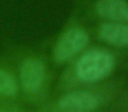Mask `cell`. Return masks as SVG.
I'll list each match as a JSON object with an SVG mask.
<instances>
[{
  "instance_id": "1",
  "label": "cell",
  "mask_w": 128,
  "mask_h": 112,
  "mask_svg": "<svg viewBox=\"0 0 128 112\" xmlns=\"http://www.w3.org/2000/svg\"><path fill=\"white\" fill-rule=\"evenodd\" d=\"M113 56L103 49H92L78 60L76 74L80 80L97 82L106 77L114 68Z\"/></svg>"
},
{
  "instance_id": "2",
  "label": "cell",
  "mask_w": 128,
  "mask_h": 112,
  "mask_svg": "<svg viewBox=\"0 0 128 112\" xmlns=\"http://www.w3.org/2000/svg\"><path fill=\"white\" fill-rule=\"evenodd\" d=\"M89 43V36L82 28L73 27L64 33L54 50L55 61L66 62L80 53Z\"/></svg>"
},
{
  "instance_id": "3",
  "label": "cell",
  "mask_w": 128,
  "mask_h": 112,
  "mask_svg": "<svg viewBox=\"0 0 128 112\" xmlns=\"http://www.w3.org/2000/svg\"><path fill=\"white\" fill-rule=\"evenodd\" d=\"M46 70L41 61L29 59L23 63L20 70V81L23 88L29 93L37 92L44 82Z\"/></svg>"
},
{
  "instance_id": "4",
  "label": "cell",
  "mask_w": 128,
  "mask_h": 112,
  "mask_svg": "<svg viewBox=\"0 0 128 112\" xmlns=\"http://www.w3.org/2000/svg\"><path fill=\"white\" fill-rule=\"evenodd\" d=\"M98 104L100 100L96 95L84 90L68 93L59 101L60 107L74 110H91L98 107Z\"/></svg>"
},
{
  "instance_id": "5",
  "label": "cell",
  "mask_w": 128,
  "mask_h": 112,
  "mask_svg": "<svg viewBox=\"0 0 128 112\" xmlns=\"http://www.w3.org/2000/svg\"><path fill=\"white\" fill-rule=\"evenodd\" d=\"M96 12L100 17L118 23L128 22V2L126 0H98Z\"/></svg>"
},
{
  "instance_id": "6",
  "label": "cell",
  "mask_w": 128,
  "mask_h": 112,
  "mask_svg": "<svg viewBox=\"0 0 128 112\" xmlns=\"http://www.w3.org/2000/svg\"><path fill=\"white\" fill-rule=\"evenodd\" d=\"M98 35L103 41L112 46H128V26L124 23H104L98 29Z\"/></svg>"
},
{
  "instance_id": "7",
  "label": "cell",
  "mask_w": 128,
  "mask_h": 112,
  "mask_svg": "<svg viewBox=\"0 0 128 112\" xmlns=\"http://www.w3.org/2000/svg\"><path fill=\"white\" fill-rule=\"evenodd\" d=\"M17 90L18 86L13 77L0 70V95H13L17 93Z\"/></svg>"
},
{
  "instance_id": "8",
  "label": "cell",
  "mask_w": 128,
  "mask_h": 112,
  "mask_svg": "<svg viewBox=\"0 0 128 112\" xmlns=\"http://www.w3.org/2000/svg\"><path fill=\"white\" fill-rule=\"evenodd\" d=\"M0 112H8V111H4V110H0Z\"/></svg>"
}]
</instances>
